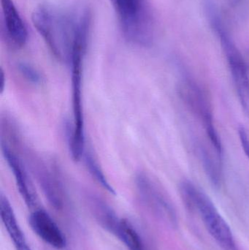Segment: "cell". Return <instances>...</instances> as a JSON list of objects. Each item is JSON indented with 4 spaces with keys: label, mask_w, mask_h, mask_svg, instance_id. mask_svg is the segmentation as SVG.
<instances>
[{
    "label": "cell",
    "mask_w": 249,
    "mask_h": 250,
    "mask_svg": "<svg viewBox=\"0 0 249 250\" xmlns=\"http://www.w3.org/2000/svg\"><path fill=\"white\" fill-rule=\"evenodd\" d=\"M78 16L79 13H66L46 5L34 10V26L60 61H70Z\"/></svg>",
    "instance_id": "obj_1"
},
{
    "label": "cell",
    "mask_w": 249,
    "mask_h": 250,
    "mask_svg": "<svg viewBox=\"0 0 249 250\" xmlns=\"http://www.w3.org/2000/svg\"><path fill=\"white\" fill-rule=\"evenodd\" d=\"M89 34L80 31L76 33L70 53L72 70V101L73 125L70 137L72 157L79 161L85 153V123L83 106V63L87 48Z\"/></svg>",
    "instance_id": "obj_2"
},
{
    "label": "cell",
    "mask_w": 249,
    "mask_h": 250,
    "mask_svg": "<svg viewBox=\"0 0 249 250\" xmlns=\"http://www.w3.org/2000/svg\"><path fill=\"white\" fill-rule=\"evenodd\" d=\"M181 192L186 204L200 214L208 231L222 250H240L230 228L206 193L189 180L181 183Z\"/></svg>",
    "instance_id": "obj_3"
},
{
    "label": "cell",
    "mask_w": 249,
    "mask_h": 250,
    "mask_svg": "<svg viewBox=\"0 0 249 250\" xmlns=\"http://www.w3.org/2000/svg\"><path fill=\"white\" fill-rule=\"evenodd\" d=\"M124 38L132 43L149 46L153 41V19L146 0H111Z\"/></svg>",
    "instance_id": "obj_4"
},
{
    "label": "cell",
    "mask_w": 249,
    "mask_h": 250,
    "mask_svg": "<svg viewBox=\"0 0 249 250\" xmlns=\"http://www.w3.org/2000/svg\"><path fill=\"white\" fill-rule=\"evenodd\" d=\"M214 26L228 60L240 104L249 117V76L247 63L235 42L217 21L214 22Z\"/></svg>",
    "instance_id": "obj_5"
},
{
    "label": "cell",
    "mask_w": 249,
    "mask_h": 250,
    "mask_svg": "<svg viewBox=\"0 0 249 250\" xmlns=\"http://www.w3.org/2000/svg\"><path fill=\"white\" fill-rule=\"evenodd\" d=\"M178 94L190 111L201 120L208 137L216 135L218 132L213 123L211 105L197 82L189 77L181 79L178 84Z\"/></svg>",
    "instance_id": "obj_6"
},
{
    "label": "cell",
    "mask_w": 249,
    "mask_h": 250,
    "mask_svg": "<svg viewBox=\"0 0 249 250\" xmlns=\"http://www.w3.org/2000/svg\"><path fill=\"white\" fill-rule=\"evenodd\" d=\"M1 35L6 43L14 49L24 46L28 32L13 0H1Z\"/></svg>",
    "instance_id": "obj_7"
},
{
    "label": "cell",
    "mask_w": 249,
    "mask_h": 250,
    "mask_svg": "<svg viewBox=\"0 0 249 250\" xmlns=\"http://www.w3.org/2000/svg\"><path fill=\"white\" fill-rule=\"evenodd\" d=\"M1 152L7 162L17 185L19 193L29 207H33L36 204V197L34 193L33 187L29 179L27 170L23 160L11 149L8 144L1 138Z\"/></svg>",
    "instance_id": "obj_8"
},
{
    "label": "cell",
    "mask_w": 249,
    "mask_h": 250,
    "mask_svg": "<svg viewBox=\"0 0 249 250\" xmlns=\"http://www.w3.org/2000/svg\"><path fill=\"white\" fill-rule=\"evenodd\" d=\"M29 162L44 193L52 205L59 208L62 204V188L57 171L35 154Z\"/></svg>",
    "instance_id": "obj_9"
},
{
    "label": "cell",
    "mask_w": 249,
    "mask_h": 250,
    "mask_svg": "<svg viewBox=\"0 0 249 250\" xmlns=\"http://www.w3.org/2000/svg\"><path fill=\"white\" fill-rule=\"evenodd\" d=\"M29 221L33 231L45 243L57 250L65 248V236L46 211L41 209L33 211Z\"/></svg>",
    "instance_id": "obj_10"
},
{
    "label": "cell",
    "mask_w": 249,
    "mask_h": 250,
    "mask_svg": "<svg viewBox=\"0 0 249 250\" xmlns=\"http://www.w3.org/2000/svg\"><path fill=\"white\" fill-rule=\"evenodd\" d=\"M0 214L3 225L16 250H32L28 245L23 231L18 223L10 201L2 193L0 196Z\"/></svg>",
    "instance_id": "obj_11"
},
{
    "label": "cell",
    "mask_w": 249,
    "mask_h": 250,
    "mask_svg": "<svg viewBox=\"0 0 249 250\" xmlns=\"http://www.w3.org/2000/svg\"><path fill=\"white\" fill-rule=\"evenodd\" d=\"M117 235L129 250H145L138 233L125 220H121L115 228Z\"/></svg>",
    "instance_id": "obj_12"
},
{
    "label": "cell",
    "mask_w": 249,
    "mask_h": 250,
    "mask_svg": "<svg viewBox=\"0 0 249 250\" xmlns=\"http://www.w3.org/2000/svg\"><path fill=\"white\" fill-rule=\"evenodd\" d=\"M200 156L203 163V168L211 183L215 188H220L222 184V171H221L220 165L215 161L211 154L205 147H200Z\"/></svg>",
    "instance_id": "obj_13"
},
{
    "label": "cell",
    "mask_w": 249,
    "mask_h": 250,
    "mask_svg": "<svg viewBox=\"0 0 249 250\" xmlns=\"http://www.w3.org/2000/svg\"><path fill=\"white\" fill-rule=\"evenodd\" d=\"M85 160H86V166L89 168V172L92 176L97 181L98 183L100 184L101 186L104 189H106L108 192L113 195H115V190L110 185L106 176H105V174H104L103 170H102L100 166H99V163H97L93 155L91 153H86L85 154Z\"/></svg>",
    "instance_id": "obj_14"
},
{
    "label": "cell",
    "mask_w": 249,
    "mask_h": 250,
    "mask_svg": "<svg viewBox=\"0 0 249 250\" xmlns=\"http://www.w3.org/2000/svg\"><path fill=\"white\" fill-rule=\"evenodd\" d=\"M19 72L25 79L34 84H40L42 83V75L35 67L27 63H19L18 66Z\"/></svg>",
    "instance_id": "obj_15"
},
{
    "label": "cell",
    "mask_w": 249,
    "mask_h": 250,
    "mask_svg": "<svg viewBox=\"0 0 249 250\" xmlns=\"http://www.w3.org/2000/svg\"><path fill=\"white\" fill-rule=\"evenodd\" d=\"M238 135H239L240 141L243 149L245 152L246 155L249 159V135L247 129L244 126H240L238 128Z\"/></svg>",
    "instance_id": "obj_16"
},
{
    "label": "cell",
    "mask_w": 249,
    "mask_h": 250,
    "mask_svg": "<svg viewBox=\"0 0 249 250\" xmlns=\"http://www.w3.org/2000/svg\"><path fill=\"white\" fill-rule=\"evenodd\" d=\"M1 92H3L4 89V86H5V82H4V81H5V76H4V72L3 71H1Z\"/></svg>",
    "instance_id": "obj_17"
}]
</instances>
